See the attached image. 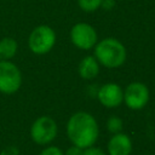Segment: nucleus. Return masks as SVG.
<instances>
[{
  "label": "nucleus",
  "instance_id": "1",
  "mask_svg": "<svg viewBox=\"0 0 155 155\" xmlns=\"http://www.w3.org/2000/svg\"><path fill=\"white\" fill-rule=\"evenodd\" d=\"M67 134L73 145L81 149L90 148L98 138V124L91 114L86 111H78L68 120Z\"/></svg>",
  "mask_w": 155,
  "mask_h": 155
},
{
  "label": "nucleus",
  "instance_id": "2",
  "mask_svg": "<svg viewBox=\"0 0 155 155\" xmlns=\"http://www.w3.org/2000/svg\"><path fill=\"white\" fill-rule=\"evenodd\" d=\"M94 57L107 68H117L126 61V48L119 40L105 38L96 45Z\"/></svg>",
  "mask_w": 155,
  "mask_h": 155
},
{
  "label": "nucleus",
  "instance_id": "3",
  "mask_svg": "<svg viewBox=\"0 0 155 155\" xmlns=\"http://www.w3.org/2000/svg\"><path fill=\"white\" fill-rule=\"evenodd\" d=\"M56 42V34L48 25L36 27L29 35L28 45L31 52L36 54H45L52 50Z\"/></svg>",
  "mask_w": 155,
  "mask_h": 155
},
{
  "label": "nucleus",
  "instance_id": "4",
  "mask_svg": "<svg viewBox=\"0 0 155 155\" xmlns=\"http://www.w3.org/2000/svg\"><path fill=\"white\" fill-rule=\"evenodd\" d=\"M57 131V124L52 117L40 116L33 122L30 127V137L36 144L46 145L56 138Z\"/></svg>",
  "mask_w": 155,
  "mask_h": 155
},
{
  "label": "nucleus",
  "instance_id": "5",
  "mask_svg": "<svg viewBox=\"0 0 155 155\" xmlns=\"http://www.w3.org/2000/svg\"><path fill=\"white\" fill-rule=\"evenodd\" d=\"M22 85L21 70L10 61H0V92L5 94L15 93Z\"/></svg>",
  "mask_w": 155,
  "mask_h": 155
},
{
  "label": "nucleus",
  "instance_id": "6",
  "mask_svg": "<svg viewBox=\"0 0 155 155\" xmlns=\"http://www.w3.org/2000/svg\"><path fill=\"white\" fill-rule=\"evenodd\" d=\"M124 102L132 110H139L149 102V88L143 82H131L124 91Z\"/></svg>",
  "mask_w": 155,
  "mask_h": 155
},
{
  "label": "nucleus",
  "instance_id": "7",
  "mask_svg": "<svg viewBox=\"0 0 155 155\" xmlns=\"http://www.w3.org/2000/svg\"><path fill=\"white\" fill-rule=\"evenodd\" d=\"M70 39L78 48L90 50L97 42V33L87 23H76L70 30Z\"/></svg>",
  "mask_w": 155,
  "mask_h": 155
},
{
  "label": "nucleus",
  "instance_id": "8",
  "mask_svg": "<svg viewBox=\"0 0 155 155\" xmlns=\"http://www.w3.org/2000/svg\"><path fill=\"white\" fill-rule=\"evenodd\" d=\"M97 98L102 105L107 108H116L124 101V91L117 84H104L98 90Z\"/></svg>",
  "mask_w": 155,
  "mask_h": 155
},
{
  "label": "nucleus",
  "instance_id": "9",
  "mask_svg": "<svg viewBox=\"0 0 155 155\" xmlns=\"http://www.w3.org/2000/svg\"><path fill=\"white\" fill-rule=\"evenodd\" d=\"M132 151V142L125 133H115L108 142L109 155H130Z\"/></svg>",
  "mask_w": 155,
  "mask_h": 155
},
{
  "label": "nucleus",
  "instance_id": "10",
  "mask_svg": "<svg viewBox=\"0 0 155 155\" xmlns=\"http://www.w3.org/2000/svg\"><path fill=\"white\" fill-rule=\"evenodd\" d=\"M98 71H99V64H98V61L96 59V57L87 56L79 64V74L85 80L96 78Z\"/></svg>",
  "mask_w": 155,
  "mask_h": 155
},
{
  "label": "nucleus",
  "instance_id": "11",
  "mask_svg": "<svg viewBox=\"0 0 155 155\" xmlns=\"http://www.w3.org/2000/svg\"><path fill=\"white\" fill-rule=\"evenodd\" d=\"M17 42L12 38H4L0 40V61H8L17 52Z\"/></svg>",
  "mask_w": 155,
  "mask_h": 155
},
{
  "label": "nucleus",
  "instance_id": "12",
  "mask_svg": "<svg viewBox=\"0 0 155 155\" xmlns=\"http://www.w3.org/2000/svg\"><path fill=\"white\" fill-rule=\"evenodd\" d=\"M78 4L85 12H94L102 6L103 0H78Z\"/></svg>",
  "mask_w": 155,
  "mask_h": 155
},
{
  "label": "nucleus",
  "instance_id": "13",
  "mask_svg": "<svg viewBox=\"0 0 155 155\" xmlns=\"http://www.w3.org/2000/svg\"><path fill=\"white\" fill-rule=\"evenodd\" d=\"M107 128L111 133H119L122 130V120L117 116H110L107 121Z\"/></svg>",
  "mask_w": 155,
  "mask_h": 155
},
{
  "label": "nucleus",
  "instance_id": "14",
  "mask_svg": "<svg viewBox=\"0 0 155 155\" xmlns=\"http://www.w3.org/2000/svg\"><path fill=\"white\" fill-rule=\"evenodd\" d=\"M39 155H64L63 153H62V150L58 148V147H47V148H45Z\"/></svg>",
  "mask_w": 155,
  "mask_h": 155
},
{
  "label": "nucleus",
  "instance_id": "15",
  "mask_svg": "<svg viewBox=\"0 0 155 155\" xmlns=\"http://www.w3.org/2000/svg\"><path fill=\"white\" fill-rule=\"evenodd\" d=\"M82 155H105V153L102 150V149H99V148H97V147H90V148H86V149H84V154Z\"/></svg>",
  "mask_w": 155,
  "mask_h": 155
},
{
  "label": "nucleus",
  "instance_id": "16",
  "mask_svg": "<svg viewBox=\"0 0 155 155\" xmlns=\"http://www.w3.org/2000/svg\"><path fill=\"white\" fill-rule=\"evenodd\" d=\"M0 155H19V150L16 147L10 145V147H6L5 149H2Z\"/></svg>",
  "mask_w": 155,
  "mask_h": 155
},
{
  "label": "nucleus",
  "instance_id": "17",
  "mask_svg": "<svg viewBox=\"0 0 155 155\" xmlns=\"http://www.w3.org/2000/svg\"><path fill=\"white\" fill-rule=\"evenodd\" d=\"M82 154H84V149L73 145V147H70V148L65 151L64 155H82Z\"/></svg>",
  "mask_w": 155,
  "mask_h": 155
},
{
  "label": "nucleus",
  "instance_id": "18",
  "mask_svg": "<svg viewBox=\"0 0 155 155\" xmlns=\"http://www.w3.org/2000/svg\"><path fill=\"white\" fill-rule=\"evenodd\" d=\"M110 1H115V0H110Z\"/></svg>",
  "mask_w": 155,
  "mask_h": 155
}]
</instances>
